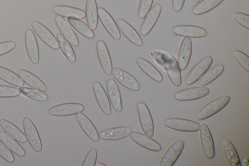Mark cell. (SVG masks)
I'll use <instances>...</instances> for the list:
<instances>
[{
    "label": "cell",
    "mask_w": 249,
    "mask_h": 166,
    "mask_svg": "<svg viewBox=\"0 0 249 166\" xmlns=\"http://www.w3.org/2000/svg\"><path fill=\"white\" fill-rule=\"evenodd\" d=\"M116 22L121 32L129 41L137 46L142 45V40L140 35L129 23L122 18L118 19Z\"/></svg>",
    "instance_id": "23"
},
{
    "label": "cell",
    "mask_w": 249,
    "mask_h": 166,
    "mask_svg": "<svg viewBox=\"0 0 249 166\" xmlns=\"http://www.w3.org/2000/svg\"><path fill=\"white\" fill-rule=\"evenodd\" d=\"M137 109L142 129L144 134L152 137L154 134V123L150 111L143 102L137 104Z\"/></svg>",
    "instance_id": "4"
},
{
    "label": "cell",
    "mask_w": 249,
    "mask_h": 166,
    "mask_svg": "<svg viewBox=\"0 0 249 166\" xmlns=\"http://www.w3.org/2000/svg\"><path fill=\"white\" fill-rule=\"evenodd\" d=\"M222 148L227 161L230 166H241V163L237 152L231 141L224 140Z\"/></svg>",
    "instance_id": "31"
},
{
    "label": "cell",
    "mask_w": 249,
    "mask_h": 166,
    "mask_svg": "<svg viewBox=\"0 0 249 166\" xmlns=\"http://www.w3.org/2000/svg\"><path fill=\"white\" fill-rule=\"evenodd\" d=\"M224 67L218 64L207 71L196 82L197 86H205L216 79L224 72Z\"/></svg>",
    "instance_id": "32"
},
{
    "label": "cell",
    "mask_w": 249,
    "mask_h": 166,
    "mask_svg": "<svg viewBox=\"0 0 249 166\" xmlns=\"http://www.w3.org/2000/svg\"><path fill=\"white\" fill-rule=\"evenodd\" d=\"M184 142L178 139L174 142L167 149L160 162V166H172L180 155Z\"/></svg>",
    "instance_id": "10"
},
{
    "label": "cell",
    "mask_w": 249,
    "mask_h": 166,
    "mask_svg": "<svg viewBox=\"0 0 249 166\" xmlns=\"http://www.w3.org/2000/svg\"><path fill=\"white\" fill-rule=\"evenodd\" d=\"M235 21L247 30H249V16L244 13L235 12L232 15Z\"/></svg>",
    "instance_id": "44"
},
{
    "label": "cell",
    "mask_w": 249,
    "mask_h": 166,
    "mask_svg": "<svg viewBox=\"0 0 249 166\" xmlns=\"http://www.w3.org/2000/svg\"><path fill=\"white\" fill-rule=\"evenodd\" d=\"M22 126L30 147L36 152H40L42 150V143L35 125L29 117L25 116L22 119Z\"/></svg>",
    "instance_id": "2"
},
{
    "label": "cell",
    "mask_w": 249,
    "mask_h": 166,
    "mask_svg": "<svg viewBox=\"0 0 249 166\" xmlns=\"http://www.w3.org/2000/svg\"><path fill=\"white\" fill-rule=\"evenodd\" d=\"M185 0H172V7L174 11L179 12L182 9Z\"/></svg>",
    "instance_id": "47"
},
{
    "label": "cell",
    "mask_w": 249,
    "mask_h": 166,
    "mask_svg": "<svg viewBox=\"0 0 249 166\" xmlns=\"http://www.w3.org/2000/svg\"><path fill=\"white\" fill-rule=\"evenodd\" d=\"M108 97L115 111L120 112L122 110V102L119 88L117 83L112 78L107 82Z\"/></svg>",
    "instance_id": "19"
},
{
    "label": "cell",
    "mask_w": 249,
    "mask_h": 166,
    "mask_svg": "<svg viewBox=\"0 0 249 166\" xmlns=\"http://www.w3.org/2000/svg\"><path fill=\"white\" fill-rule=\"evenodd\" d=\"M92 89L97 103L102 112L106 115L111 113L110 104L108 96L102 84L98 81L92 83Z\"/></svg>",
    "instance_id": "16"
},
{
    "label": "cell",
    "mask_w": 249,
    "mask_h": 166,
    "mask_svg": "<svg viewBox=\"0 0 249 166\" xmlns=\"http://www.w3.org/2000/svg\"><path fill=\"white\" fill-rule=\"evenodd\" d=\"M112 74L115 79L127 89L134 91L140 90L141 86L138 80L126 71L114 67Z\"/></svg>",
    "instance_id": "13"
},
{
    "label": "cell",
    "mask_w": 249,
    "mask_h": 166,
    "mask_svg": "<svg viewBox=\"0 0 249 166\" xmlns=\"http://www.w3.org/2000/svg\"><path fill=\"white\" fill-rule=\"evenodd\" d=\"M19 93L33 100L45 102L49 99L48 94L34 88L26 87H20L18 88Z\"/></svg>",
    "instance_id": "38"
},
{
    "label": "cell",
    "mask_w": 249,
    "mask_h": 166,
    "mask_svg": "<svg viewBox=\"0 0 249 166\" xmlns=\"http://www.w3.org/2000/svg\"><path fill=\"white\" fill-rule=\"evenodd\" d=\"M164 52L160 51H152L150 54L154 61L162 69H164Z\"/></svg>",
    "instance_id": "46"
},
{
    "label": "cell",
    "mask_w": 249,
    "mask_h": 166,
    "mask_svg": "<svg viewBox=\"0 0 249 166\" xmlns=\"http://www.w3.org/2000/svg\"><path fill=\"white\" fill-rule=\"evenodd\" d=\"M97 157V151L95 148H91L87 152L84 158L82 166H95Z\"/></svg>",
    "instance_id": "43"
},
{
    "label": "cell",
    "mask_w": 249,
    "mask_h": 166,
    "mask_svg": "<svg viewBox=\"0 0 249 166\" xmlns=\"http://www.w3.org/2000/svg\"><path fill=\"white\" fill-rule=\"evenodd\" d=\"M243 165L244 166H249V159L248 158H246L243 160Z\"/></svg>",
    "instance_id": "48"
},
{
    "label": "cell",
    "mask_w": 249,
    "mask_h": 166,
    "mask_svg": "<svg viewBox=\"0 0 249 166\" xmlns=\"http://www.w3.org/2000/svg\"><path fill=\"white\" fill-rule=\"evenodd\" d=\"M213 61L212 57L209 55L199 61L187 74L185 83L191 85L196 82L208 71Z\"/></svg>",
    "instance_id": "5"
},
{
    "label": "cell",
    "mask_w": 249,
    "mask_h": 166,
    "mask_svg": "<svg viewBox=\"0 0 249 166\" xmlns=\"http://www.w3.org/2000/svg\"><path fill=\"white\" fill-rule=\"evenodd\" d=\"M55 23L64 37L73 46H77L79 42L78 38L71 27L64 18L59 15L55 17Z\"/></svg>",
    "instance_id": "24"
},
{
    "label": "cell",
    "mask_w": 249,
    "mask_h": 166,
    "mask_svg": "<svg viewBox=\"0 0 249 166\" xmlns=\"http://www.w3.org/2000/svg\"><path fill=\"white\" fill-rule=\"evenodd\" d=\"M195 2H198L200 1V0H193Z\"/></svg>",
    "instance_id": "50"
},
{
    "label": "cell",
    "mask_w": 249,
    "mask_h": 166,
    "mask_svg": "<svg viewBox=\"0 0 249 166\" xmlns=\"http://www.w3.org/2000/svg\"><path fill=\"white\" fill-rule=\"evenodd\" d=\"M76 119L85 134L94 142L99 140L98 131L91 121L82 112L76 114Z\"/></svg>",
    "instance_id": "20"
},
{
    "label": "cell",
    "mask_w": 249,
    "mask_h": 166,
    "mask_svg": "<svg viewBox=\"0 0 249 166\" xmlns=\"http://www.w3.org/2000/svg\"><path fill=\"white\" fill-rule=\"evenodd\" d=\"M18 75L23 81L30 87L41 92H45L47 86L45 84L33 73L24 69L18 71Z\"/></svg>",
    "instance_id": "28"
},
{
    "label": "cell",
    "mask_w": 249,
    "mask_h": 166,
    "mask_svg": "<svg viewBox=\"0 0 249 166\" xmlns=\"http://www.w3.org/2000/svg\"><path fill=\"white\" fill-rule=\"evenodd\" d=\"M136 63L140 69L150 78L157 82H161L163 77L160 71L149 61L146 59L138 57Z\"/></svg>",
    "instance_id": "26"
},
{
    "label": "cell",
    "mask_w": 249,
    "mask_h": 166,
    "mask_svg": "<svg viewBox=\"0 0 249 166\" xmlns=\"http://www.w3.org/2000/svg\"><path fill=\"white\" fill-rule=\"evenodd\" d=\"M31 25L40 39L47 45L53 50L59 49L57 39L52 32L44 25L37 20H33Z\"/></svg>",
    "instance_id": "8"
},
{
    "label": "cell",
    "mask_w": 249,
    "mask_h": 166,
    "mask_svg": "<svg viewBox=\"0 0 249 166\" xmlns=\"http://www.w3.org/2000/svg\"><path fill=\"white\" fill-rule=\"evenodd\" d=\"M224 0H202L195 5L192 10L195 15H200L213 9L221 3Z\"/></svg>",
    "instance_id": "37"
},
{
    "label": "cell",
    "mask_w": 249,
    "mask_h": 166,
    "mask_svg": "<svg viewBox=\"0 0 249 166\" xmlns=\"http://www.w3.org/2000/svg\"><path fill=\"white\" fill-rule=\"evenodd\" d=\"M0 79L16 87H20L24 85V82L19 75L10 69L1 66H0Z\"/></svg>",
    "instance_id": "33"
},
{
    "label": "cell",
    "mask_w": 249,
    "mask_h": 166,
    "mask_svg": "<svg viewBox=\"0 0 249 166\" xmlns=\"http://www.w3.org/2000/svg\"><path fill=\"white\" fill-rule=\"evenodd\" d=\"M163 59L164 69L170 81L174 86L179 87L181 83V77L177 60L169 52H164Z\"/></svg>",
    "instance_id": "3"
},
{
    "label": "cell",
    "mask_w": 249,
    "mask_h": 166,
    "mask_svg": "<svg viewBox=\"0 0 249 166\" xmlns=\"http://www.w3.org/2000/svg\"><path fill=\"white\" fill-rule=\"evenodd\" d=\"M173 33L178 36L188 37L193 38H199L207 35L206 29L195 25H180L174 26Z\"/></svg>",
    "instance_id": "21"
},
{
    "label": "cell",
    "mask_w": 249,
    "mask_h": 166,
    "mask_svg": "<svg viewBox=\"0 0 249 166\" xmlns=\"http://www.w3.org/2000/svg\"><path fill=\"white\" fill-rule=\"evenodd\" d=\"M192 51V44L191 38L184 37L180 43L177 61L180 71H184L187 67L191 58Z\"/></svg>",
    "instance_id": "18"
},
{
    "label": "cell",
    "mask_w": 249,
    "mask_h": 166,
    "mask_svg": "<svg viewBox=\"0 0 249 166\" xmlns=\"http://www.w3.org/2000/svg\"><path fill=\"white\" fill-rule=\"evenodd\" d=\"M56 36L59 44V48L62 53L71 63H74L76 61V57L70 42L61 33H57Z\"/></svg>",
    "instance_id": "34"
},
{
    "label": "cell",
    "mask_w": 249,
    "mask_h": 166,
    "mask_svg": "<svg viewBox=\"0 0 249 166\" xmlns=\"http://www.w3.org/2000/svg\"><path fill=\"white\" fill-rule=\"evenodd\" d=\"M84 110V106L79 103L70 102L57 104L48 110L49 115L55 116H67L76 114Z\"/></svg>",
    "instance_id": "6"
},
{
    "label": "cell",
    "mask_w": 249,
    "mask_h": 166,
    "mask_svg": "<svg viewBox=\"0 0 249 166\" xmlns=\"http://www.w3.org/2000/svg\"><path fill=\"white\" fill-rule=\"evenodd\" d=\"M131 131L128 126H120L104 129L99 135L104 140H118L128 136Z\"/></svg>",
    "instance_id": "25"
},
{
    "label": "cell",
    "mask_w": 249,
    "mask_h": 166,
    "mask_svg": "<svg viewBox=\"0 0 249 166\" xmlns=\"http://www.w3.org/2000/svg\"><path fill=\"white\" fill-rule=\"evenodd\" d=\"M16 46V43L14 41H6L0 42V56L10 52Z\"/></svg>",
    "instance_id": "45"
},
{
    "label": "cell",
    "mask_w": 249,
    "mask_h": 166,
    "mask_svg": "<svg viewBox=\"0 0 249 166\" xmlns=\"http://www.w3.org/2000/svg\"><path fill=\"white\" fill-rule=\"evenodd\" d=\"M0 156L8 163H12L15 161V157L12 151L0 139Z\"/></svg>",
    "instance_id": "41"
},
{
    "label": "cell",
    "mask_w": 249,
    "mask_h": 166,
    "mask_svg": "<svg viewBox=\"0 0 249 166\" xmlns=\"http://www.w3.org/2000/svg\"><path fill=\"white\" fill-rule=\"evenodd\" d=\"M68 21L73 28L82 36L89 39L94 37L93 30L83 21L77 18H69Z\"/></svg>",
    "instance_id": "36"
},
{
    "label": "cell",
    "mask_w": 249,
    "mask_h": 166,
    "mask_svg": "<svg viewBox=\"0 0 249 166\" xmlns=\"http://www.w3.org/2000/svg\"><path fill=\"white\" fill-rule=\"evenodd\" d=\"M99 19L109 35L115 40L121 38V34L115 20L109 13L102 7L98 8Z\"/></svg>",
    "instance_id": "9"
},
{
    "label": "cell",
    "mask_w": 249,
    "mask_h": 166,
    "mask_svg": "<svg viewBox=\"0 0 249 166\" xmlns=\"http://www.w3.org/2000/svg\"><path fill=\"white\" fill-rule=\"evenodd\" d=\"M161 11V6L159 3L155 4L149 11L142 23L140 28L142 35H147L157 22Z\"/></svg>",
    "instance_id": "17"
},
{
    "label": "cell",
    "mask_w": 249,
    "mask_h": 166,
    "mask_svg": "<svg viewBox=\"0 0 249 166\" xmlns=\"http://www.w3.org/2000/svg\"><path fill=\"white\" fill-rule=\"evenodd\" d=\"M0 126L4 132L21 143H26V135L16 125L10 121L0 119Z\"/></svg>",
    "instance_id": "27"
},
{
    "label": "cell",
    "mask_w": 249,
    "mask_h": 166,
    "mask_svg": "<svg viewBox=\"0 0 249 166\" xmlns=\"http://www.w3.org/2000/svg\"><path fill=\"white\" fill-rule=\"evenodd\" d=\"M232 56L239 64L248 73H249V57L238 50L233 51Z\"/></svg>",
    "instance_id": "39"
},
{
    "label": "cell",
    "mask_w": 249,
    "mask_h": 166,
    "mask_svg": "<svg viewBox=\"0 0 249 166\" xmlns=\"http://www.w3.org/2000/svg\"><path fill=\"white\" fill-rule=\"evenodd\" d=\"M199 135L205 155L208 159L213 158L215 156L214 143L210 130L205 123L200 125Z\"/></svg>",
    "instance_id": "14"
},
{
    "label": "cell",
    "mask_w": 249,
    "mask_h": 166,
    "mask_svg": "<svg viewBox=\"0 0 249 166\" xmlns=\"http://www.w3.org/2000/svg\"><path fill=\"white\" fill-rule=\"evenodd\" d=\"M95 166H107V165H106V164H105L104 163H101V162H97V163H96Z\"/></svg>",
    "instance_id": "49"
},
{
    "label": "cell",
    "mask_w": 249,
    "mask_h": 166,
    "mask_svg": "<svg viewBox=\"0 0 249 166\" xmlns=\"http://www.w3.org/2000/svg\"><path fill=\"white\" fill-rule=\"evenodd\" d=\"M85 13L88 26L92 30H96L98 21V8L96 0H86Z\"/></svg>",
    "instance_id": "30"
},
{
    "label": "cell",
    "mask_w": 249,
    "mask_h": 166,
    "mask_svg": "<svg viewBox=\"0 0 249 166\" xmlns=\"http://www.w3.org/2000/svg\"><path fill=\"white\" fill-rule=\"evenodd\" d=\"M53 11L56 14L65 18L84 19L86 13L83 10L67 5H55L53 7Z\"/></svg>",
    "instance_id": "29"
},
{
    "label": "cell",
    "mask_w": 249,
    "mask_h": 166,
    "mask_svg": "<svg viewBox=\"0 0 249 166\" xmlns=\"http://www.w3.org/2000/svg\"><path fill=\"white\" fill-rule=\"evenodd\" d=\"M154 0H141L138 11V16L144 18L151 8Z\"/></svg>",
    "instance_id": "42"
},
{
    "label": "cell",
    "mask_w": 249,
    "mask_h": 166,
    "mask_svg": "<svg viewBox=\"0 0 249 166\" xmlns=\"http://www.w3.org/2000/svg\"><path fill=\"white\" fill-rule=\"evenodd\" d=\"M163 123L170 129L184 132L197 131L200 126L197 122L180 118H167L163 121Z\"/></svg>",
    "instance_id": "7"
},
{
    "label": "cell",
    "mask_w": 249,
    "mask_h": 166,
    "mask_svg": "<svg viewBox=\"0 0 249 166\" xmlns=\"http://www.w3.org/2000/svg\"><path fill=\"white\" fill-rule=\"evenodd\" d=\"M129 136L137 144L149 150L158 152L161 149V147L158 142L144 134L131 131Z\"/></svg>",
    "instance_id": "22"
},
{
    "label": "cell",
    "mask_w": 249,
    "mask_h": 166,
    "mask_svg": "<svg viewBox=\"0 0 249 166\" xmlns=\"http://www.w3.org/2000/svg\"><path fill=\"white\" fill-rule=\"evenodd\" d=\"M98 60L101 68L107 75L112 74V64L107 47L104 41L98 40L96 44Z\"/></svg>",
    "instance_id": "12"
},
{
    "label": "cell",
    "mask_w": 249,
    "mask_h": 166,
    "mask_svg": "<svg viewBox=\"0 0 249 166\" xmlns=\"http://www.w3.org/2000/svg\"><path fill=\"white\" fill-rule=\"evenodd\" d=\"M19 94L18 89L16 87L0 85V97H14L18 96Z\"/></svg>",
    "instance_id": "40"
},
{
    "label": "cell",
    "mask_w": 249,
    "mask_h": 166,
    "mask_svg": "<svg viewBox=\"0 0 249 166\" xmlns=\"http://www.w3.org/2000/svg\"><path fill=\"white\" fill-rule=\"evenodd\" d=\"M210 89L204 86H197L176 92L175 99L178 101H190L201 98L210 93Z\"/></svg>",
    "instance_id": "11"
},
{
    "label": "cell",
    "mask_w": 249,
    "mask_h": 166,
    "mask_svg": "<svg viewBox=\"0 0 249 166\" xmlns=\"http://www.w3.org/2000/svg\"><path fill=\"white\" fill-rule=\"evenodd\" d=\"M25 44L30 62L33 64H37L39 60V48L35 35L30 29L25 32Z\"/></svg>",
    "instance_id": "15"
},
{
    "label": "cell",
    "mask_w": 249,
    "mask_h": 166,
    "mask_svg": "<svg viewBox=\"0 0 249 166\" xmlns=\"http://www.w3.org/2000/svg\"><path fill=\"white\" fill-rule=\"evenodd\" d=\"M230 97L224 95L212 100L203 106L196 114L198 120L208 118L223 109L230 102Z\"/></svg>",
    "instance_id": "1"
},
{
    "label": "cell",
    "mask_w": 249,
    "mask_h": 166,
    "mask_svg": "<svg viewBox=\"0 0 249 166\" xmlns=\"http://www.w3.org/2000/svg\"><path fill=\"white\" fill-rule=\"evenodd\" d=\"M0 138L8 148L17 156L23 157L26 155L25 149L18 141L4 131L0 132Z\"/></svg>",
    "instance_id": "35"
}]
</instances>
